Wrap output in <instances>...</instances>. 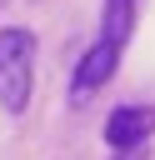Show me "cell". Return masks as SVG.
<instances>
[{"label":"cell","instance_id":"obj_3","mask_svg":"<svg viewBox=\"0 0 155 160\" xmlns=\"http://www.w3.org/2000/svg\"><path fill=\"white\" fill-rule=\"evenodd\" d=\"M150 130H155V105H120L105 120V145L110 150H135V145L150 140Z\"/></svg>","mask_w":155,"mask_h":160},{"label":"cell","instance_id":"obj_6","mask_svg":"<svg viewBox=\"0 0 155 160\" xmlns=\"http://www.w3.org/2000/svg\"><path fill=\"white\" fill-rule=\"evenodd\" d=\"M5 5H10V0H0V10H5Z\"/></svg>","mask_w":155,"mask_h":160},{"label":"cell","instance_id":"obj_2","mask_svg":"<svg viewBox=\"0 0 155 160\" xmlns=\"http://www.w3.org/2000/svg\"><path fill=\"white\" fill-rule=\"evenodd\" d=\"M115 65H120V45H110V40H95L85 55H80V65H75V75H70V100L75 105H85L110 75H115Z\"/></svg>","mask_w":155,"mask_h":160},{"label":"cell","instance_id":"obj_1","mask_svg":"<svg viewBox=\"0 0 155 160\" xmlns=\"http://www.w3.org/2000/svg\"><path fill=\"white\" fill-rule=\"evenodd\" d=\"M30 85H35V35L25 25H5L0 30V105L20 115L30 105Z\"/></svg>","mask_w":155,"mask_h":160},{"label":"cell","instance_id":"obj_5","mask_svg":"<svg viewBox=\"0 0 155 160\" xmlns=\"http://www.w3.org/2000/svg\"><path fill=\"white\" fill-rule=\"evenodd\" d=\"M115 160H145V155H140V145H135V150H120Z\"/></svg>","mask_w":155,"mask_h":160},{"label":"cell","instance_id":"obj_4","mask_svg":"<svg viewBox=\"0 0 155 160\" xmlns=\"http://www.w3.org/2000/svg\"><path fill=\"white\" fill-rule=\"evenodd\" d=\"M135 10H140V0H105L100 5V40L125 50V40L135 30Z\"/></svg>","mask_w":155,"mask_h":160}]
</instances>
